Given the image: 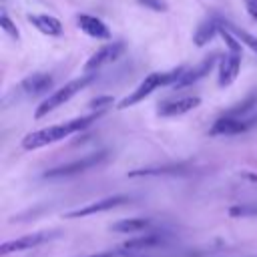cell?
Masks as SVG:
<instances>
[{
	"label": "cell",
	"mask_w": 257,
	"mask_h": 257,
	"mask_svg": "<svg viewBox=\"0 0 257 257\" xmlns=\"http://www.w3.org/2000/svg\"><path fill=\"white\" fill-rule=\"evenodd\" d=\"M104 112H92V114H84V116L72 118L68 122H62V124H52V126L40 128V131H32L22 139V149L24 151H36V149H42V147L52 145L56 141H62V139H66L74 133H80V131L88 128Z\"/></svg>",
	"instance_id": "cell-1"
},
{
	"label": "cell",
	"mask_w": 257,
	"mask_h": 257,
	"mask_svg": "<svg viewBox=\"0 0 257 257\" xmlns=\"http://www.w3.org/2000/svg\"><path fill=\"white\" fill-rule=\"evenodd\" d=\"M185 66H177V68H173V70H167V72H151L149 76H145V80L128 94V96H124L120 102H118V108H128V106H135V104H139L141 100H145L151 92H155L157 88H161V86H167V84H175L183 74H185Z\"/></svg>",
	"instance_id": "cell-2"
},
{
	"label": "cell",
	"mask_w": 257,
	"mask_h": 257,
	"mask_svg": "<svg viewBox=\"0 0 257 257\" xmlns=\"http://www.w3.org/2000/svg\"><path fill=\"white\" fill-rule=\"evenodd\" d=\"M94 80V76L92 74H88V76H80V78H74V80H70V82H66L64 86H60L58 90H54L52 94H48L38 106H36V112H34V118L36 120H40V118H44L48 112H52L54 108H58L60 104H64V102H68L74 94H78L82 88H86L90 82Z\"/></svg>",
	"instance_id": "cell-3"
},
{
	"label": "cell",
	"mask_w": 257,
	"mask_h": 257,
	"mask_svg": "<svg viewBox=\"0 0 257 257\" xmlns=\"http://www.w3.org/2000/svg\"><path fill=\"white\" fill-rule=\"evenodd\" d=\"M108 157V151H96V153H90L82 159H76V161H70L66 165H58V167H52L48 171H44V179H62V177H72V175H78V173H84L96 165H100L104 159Z\"/></svg>",
	"instance_id": "cell-4"
},
{
	"label": "cell",
	"mask_w": 257,
	"mask_h": 257,
	"mask_svg": "<svg viewBox=\"0 0 257 257\" xmlns=\"http://www.w3.org/2000/svg\"><path fill=\"white\" fill-rule=\"evenodd\" d=\"M257 124V116L251 118H233V116H221L213 122V126L209 128L211 137H233V135H241L247 133L249 128H253Z\"/></svg>",
	"instance_id": "cell-5"
},
{
	"label": "cell",
	"mask_w": 257,
	"mask_h": 257,
	"mask_svg": "<svg viewBox=\"0 0 257 257\" xmlns=\"http://www.w3.org/2000/svg\"><path fill=\"white\" fill-rule=\"evenodd\" d=\"M221 58V54L219 52H211L209 56H205L201 62H197V64H193L191 68H187L185 70V74L173 84V88H177V90H181V88H187V86H191V84H195L197 80H201V78H205L209 72H211V68L217 64V60Z\"/></svg>",
	"instance_id": "cell-6"
},
{
	"label": "cell",
	"mask_w": 257,
	"mask_h": 257,
	"mask_svg": "<svg viewBox=\"0 0 257 257\" xmlns=\"http://www.w3.org/2000/svg\"><path fill=\"white\" fill-rule=\"evenodd\" d=\"M128 203V197L124 195H112V197H104V199H98L90 205H84V207H78L74 211H68L64 213V219H80V217H88V215H94V213H102V211H110L114 207H120Z\"/></svg>",
	"instance_id": "cell-7"
},
{
	"label": "cell",
	"mask_w": 257,
	"mask_h": 257,
	"mask_svg": "<svg viewBox=\"0 0 257 257\" xmlns=\"http://www.w3.org/2000/svg\"><path fill=\"white\" fill-rule=\"evenodd\" d=\"M122 52H124V42H122V40H116V42H112V44H106V46L98 48V50L86 60L84 70H86V72H92V70H98V68H102V66H106V64H112Z\"/></svg>",
	"instance_id": "cell-8"
},
{
	"label": "cell",
	"mask_w": 257,
	"mask_h": 257,
	"mask_svg": "<svg viewBox=\"0 0 257 257\" xmlns=\"http://www.w3.org/2000/svg\"><path fill=\"white\" fill-rule=\"evenodd\" d=\"M54 235L50 233H32V235H24V237H18V239H12V241H6L0 245V255H8V253H14V251H26V249H32L48 239H52Z\"/></svg>",
	"instance_id": "cell-9"
},
{
	"label": "cell",
	"mask_w": 257,
	"mask_h": 257,
	"mask_svg": "<svg viewBox=\"0 0 257 257\" xmlns=\"http://www.w3.org/2000/svg\"><path fill=\"white\" fill-rule=\"evenodd\" d=\"M76 24H78V28L84 32V34H88L90 38H98V40H108L110 38V30H108V26L100 20V18H96V16H92V14H76Z\"/></svg>",
	"instance_id": "cell-10"
},
{
	"label": "cell",
	"mask_w": 257,
	"mask_h": 257,
	"mask_svg": "<svg viewBox=\"0 0 257 257\" xmlns=\"http://www.w3.org/2000/svg\"><path fill=\"white\" fill-rule=\"evenodd\" d=\"M201 104L199 96H183V98H173V100H165L159 104V114L161 116H177V114H185L191 112L193 108H197Z\"/></svg>",
	"instance_id": "cell-11"
},
{
	"label": "cell",
	"mask_w": 257,
	"mask_h": 257,
	"mask_svg": "<svg viewBox=\"0 0 257 257\" xmlns=\"http://www.w3.org/2000/svg\"><path fill=\"white\" fill-rule=\"evenodd\" d=\"M239 70H241V54L227 52V56H223L221 64H219V86L225 88V86L233 84Z\"/></svg>",
	"instance_id": "cell-12"
},
{
	"label": "cell",
	"mask_w": 257,
	"mask_h": 257,
	"mask_svg": "<svg viewBox=\"0 0 257 257\" xmlns=\"http://www.w3.org/2000/svg\"><path fill=\"white\" fill-rule=\"evenodd\" d=\"M221 26H223V20H221V18H217V16H209V18L203 20V22L197 26V30L193 32V42H195L197 46H205V44H209V42L219 34Z\"/></svg>",
	"instance_id": "cell-13"
},
{
	"label": "cell",
	"mask_w": 257,
	"mask_h": 257,
	"mask_svg": "<svg viewBox=\"0 0 257 257\" xmlns=\"http://www.w3.org/2000/svg\"><path fill=\"white\" fill-rule=\"evenodd\" d=\"M165 237L161 233H145L141 237H133L128 241L122 243V251H145V249H155V247H161L165 245Z\"/></svg>",
	"instance_id": "cell-14"
},
{
	"label": "cell",
	"mask_w": 257,
	"mask_h": 257,
	"mask_svg": "<svg viewBox=\"0 0 257 257\" xmlns=\"http://www.w3.org/2000/svg\"><path fill=\"white\" fill-rule=\"evenodd\" d=\"M189 171L187 165H163V167H141L126 173V177H161V175H185Z\"/></svg>",
	"instance_id": "cell-15"
},
{
	"label": "cell",
	"mask_w": 257,
	"mask_h": 257,
	"mask_svg": "<svg viewBox=\"0 0 257 257\" xmlns=\"http://www.w3.org/2000/svg\"><path fill=\"white\" fill-rule=\"evenodd\" d=\"M50 86H52V78H50V74H42V72L30 74V76H26V78L20 82V90H24L28 96L44 94V92H48Z\"/></svg>",
	"instance_id": "cell-16"
},
{
	"label": "cell",
	"mask_w": 257,
	"mask_h": 257,
	"mask_svg": "<svg viewBox=\"0 0 257 257\" xmlns=\"http://www.w3.org/2000/svg\"><path fill=\"white\" fill-rule=\"evenodd\" d=\"M28 20L42 32L48 36H60L62 34V22L50 14H30Z\"/></svg>",
	"instance_id": "cell-17"
},
{
	"label": "cell",
	"mask_w": 257,
	"mask_h": 257,
	"mask_svg": "<svg viewBox=\"0 0 257 257\" xmlns=\"http://www.w3.org/2000/svg\"><path fill=\"white\" fill-rule=\"evenodd\" d=\"M151 225V219L147 217H135V219H120L110 225V231L114 233H139L145 231Z\"/></svg>",
	"instance_id": "cell-18"
},
{
	"label": "cell",
	"mask_w": 257,
	"mask_h": 257,
	"mask_svg": "<svg viewBox=\"0 0 257 257\" xmlns=\"http://www.w3.org/2000/svg\"><path fill=\"white\" fill-rule=\"evenodd\" d=\"M255 106H257V92H251V94H247L241 102H237V104H233L229 110H225V116L243 118V116H247L249 112H253Z\"/></svg>",
	"instance_id": "cell-19"
},
{
	"label": "cell",
	"mask_w": 257,
	"mask_h": 257,
	"mask_svg": "<svg viewBox=\"0 0 257 257\" xmlns=\"http://www.w3.org/2000/svg\"><path fill=\"white\" fill-rule=\"evenodd\" d=\"M225 26H227V28H229V30H231V32H233V34H235V36H237V38H239L247 48H251V50L257 54V36H253V34H251V32H247V30L235 28V26H231L229 22H225Z\"/></svg>",
	"instance_id": "cell-20"
},
{
	"label": "cell",
	"mask_w": 257,
	"mask_h": 257,
	"mask_svg": "<svg viewBox=\"0 0 257 257\" xmlns=\"http://www.w3.org/2000/svg\"><path fill=\"white\" fill-rule=\"evenodd\" d=\"M229 217L241 219V217H257V205L247 203V205H233L229 207Z\"/></svg>",
	"instance_id": "cell-21"
},
{
	"label": "cell",
	"mask_w": 257,
	"mask_h": 257,
	"mask_svg": "<svg viewBox=\"0 0 257 257\" xmlns=\"http://www.w3.org/2000/svg\"><path fill=\"white\" fill-rule=\"evenodd\" d=\"M0 26L4 28V32H8V36H12V38H20V34H18V28L14 26V22L10 20V16L6 14V10H2L0 12Z\"/></svg>",
	"instance_id": "cell-22"
},
{
	"label": "cell",
	"mask_w": 257,
	"mask_h": 257,
	"mask_svg": "<svg viewBox=\"0 0 257 257\" xmlns=\"http://www.w3.org/2000/svg\"><path fill=\"white\" fill-rule=\"evenodd\" d=\"M112 102H114V98H112L110 94H102V96L92 98V100L88 102V108H94L96 112H104V108H106V106H110Z\"/></svg>",
	"instance_id": "cell-23"
},
{
	"label": "cell",
	"mask_w": 257,
	"mask_h": 257,
	"mask_svg": "<svg viewBox=\"0 0 257 257\" xmlns=\"http://www.w3.org/2000/svg\"><path fill=\"white\" fill-rule=\"evenodd\" d=\"M139 4H143V6H147L155 12H165L167 10V4L163 0H139Z\"/></svg>",
	"instance_id": "cell-24"
},
{
	"label": "cell",
	"mask_w": 257,
	"mask_h": 257,
	"mask_svg": "<svg viewBox=\"0 0 257 257\" xmlns=\"http://www.w3.org/2000/svg\"><path fill=\"white\" fill-rule=\"evenodd\" d=\"M245 6H247V12L249 16L257 22V0H245Z\"/></svg>",
	"instance_id": "cell-25"
},
{
	"label": "cell",
	"mask_w": 257,
	"mask_h": 257,
	"mask_svg": "<svg viewBox=\"0 0 257 257\" xmlns=\"http://www.w3.org/2000/svg\"><path fill=\"white\" fill-rule=\"evenodd\" d=\"M239 177H241V179H245V181L257 183V173H249V171H243V173H239Z\"/></svg>",
	"instance_id": "cell-26"
},
{
	"label": "cell",
	"mask_w": 257,
	"mask_h": 257,
	"mask_svg": "<svg viewBox=\"0 0 257 257\" xmlns=\"http://www.w3.org/2000/svg\"><path fill=\"white\" fill-rule=\"evenodd\" d=\"M86 257H116V253L108 251V253H98V255H86Z\"/></svg>",
	"instance_id": "cell-27"
}]
</instances>
